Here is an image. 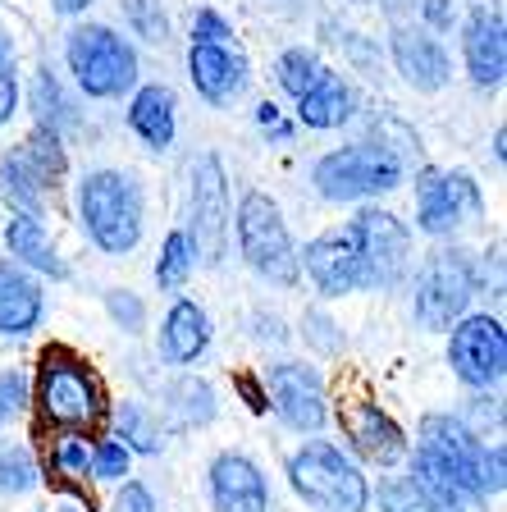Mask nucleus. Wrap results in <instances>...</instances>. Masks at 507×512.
<instances>
[{"label":"nucleus","mask_w":507,"mask_h":512,"mask_svg":"<svg viewBox=\"0 0 507 512\" xmlns=\"http://www.w3.org/2000/svg\"><path fill=\"white\" fill-rule=\"evenodd\" d=\"M78 224H83L87 243L106 256L138 252L147 234V192L133 170H87L78 179Z\"/></svg>","instance_id":"f257e3e1"},{"label":"nucleus","mask_w":507,"mask_h":512,"mask_svg":"<svg viewBox=\"0 0 507 512\" xmlns=\"http://www.w3.org/2000/svg\"><path fill=\"white\" fill-rule=\"evenodd\" d=\"M64 69L87 101H124L142 83V55L110 23H74L64 32Z\"/></svg>","instance_id":"f03ea898"},{"label":"nucleus","mask_w":507,"mask_h":512,"mask_svg":"<svg viewBox=\"0 0 507 512\" xmlns=\"http://www.w3.org/2000/svg\"><path fill=\"white\" fill-rule=\"evenodd\" d=\"M485 293L480 256L462 243H439L416 270L412 284V320L430 334H448Z\"/></svg>","instance_id":"7ed1b4c3"},{"label":"nucleus","mask_w":507,"mask_h":512,"mask_svg":"<svg viewBox=\"0 0 507 512\" xmlns=\"http://www.w3.org/2000/svg\"><path fill=\"white\" fill-rule=\"evenodd\" d=\"M288 485L311 512H370V480L352 453L329 439H307L288 453Z\"/></svg>","instance_id":"20e7f679"},{"label":"nucleus","mask_w":507,"mask_h":512,"mask_svg":"<svg viewBox=\"0 0 507 512\" xmlns=\"http://www.w3.org/2000/svg\"><path fill=\"white\" fill-rule=\"evenodd\" d=\"M402 179H407V165L370 138L325 151V156L311 165L316 192L334 206H366V202H375V197H384V192H398Z\"/></svg>","instance_id":"39448f33"},{"label":"nucleus","mask_w":507,"mask_h":512,"mask_svg":"<svg viewBox=\"0 0 507 512\" xmlns=\"http://www.w3.org/2000/svg\"><path fill=\"white\" fill-rule=\"evenodd\" d=\"M32 403L42 412L46 426L60 430H87L106 416V394L96 371L74 357L69 348H46L37 362V380H32Z\"/></svg>","instance_id":"423d86ee"},{"label":"nucleus","mask_w":507,"mask_h":512,"mask_svg":"<svg viewBox=\"0 0 507 512\" xmlns=\"http://www.w3.org/2000/svg\"><path fill=\"white\" fill-rule=\"evenodd\" d=\"M233 238H238V256L247 261L256 279L275 288H293L302 279L297 270V243L288 234V220L270 192H243V202L233 211Z\"/></svg>","instance_id":"0eeeda50"},{"label":"nucleus","mask_w":507,"mask_h":512,"mask_svg":"<svg viewBox=\"0 0 507 512\" xmlns=\"http://www.w3.org/2000/svg\"><path fill=\"white\" fill-rule=\"evenodd\" d=\"M485 224V192L466 170H416V229L434 243H462Z\"/></svg>","instance_id":"6e6552de"},{"label":"nucleus","mask_w":507,"mask_h":512,"mask_svg":"<svg viewBox=\"0 0 507 512\" xmlns=\"http://www.w3.org/2000/svg\"><path fill=\"white\" fill-rule=\"evenodd\" d=\"M348 234H352V243H357L366 288L393 293V288H402L412 279L416 238H412V229H407V220H398L393 211H380V206H361L348 220Z\"/></svg>","instance_id":"1a4fd4ad"},{"label":"nucleus","mask_w":507,"mask_h":512,"mask_svg":"<svg viewBox=\"0 0 507 512\" xmlns=\"http://www.w3.org/2000/svg\"><path fill=\"white\" fill-rule=\"evenodd\" d=\"M188 238L197 243V261L224 266L233 234V206H229V174L215 151H201L188 170Z\"/></svg>","instance_id":"9d476101"},{"label":"nucleus","mask_w":507,"mask_h":512,"mask_svg":"<svg viewBox=\"0 0 507 512\" xmlns=\"http://www.w3.org/2000/svg\"><path fill=\"white\" fill-rule=\"evenodd\" d=\"M416 453L444 471V476L453 480L457 490H462L466 499L476 503V508H480V503H489V499H485V485H480L485 439H480L476 430L466 426L462 416H453V412H430V416H421V426H416Z\"/></svg>","instance_id":"9b49d317"},{"label":"nucleus","mask_w":507,"mask_h":512,"mask_svg":"<svg viewBox=\"0 0 507 512\" xmlns=\"http://www.w3.org/2000/svg\"><path fill=\"white\" fill-rule=\"evenodd\" d=\"M448 366L453 380L471 394H494L507 375V334L489 311H466L448 330Z\"/></svg>","instance_id":"f8f14e48"},{"label":"nucleus","mask_w":507,"mask_h":512,"mask_svg":"<svg viewBox=\"0 0 507 512\" xmlns=\"http://www.w3.org/2000/svg\"><path fill=\"white\" fill-rule=\"evenodd\" d=\"M265 403L293 435H320L329 426V389L325 375L307 362H275L265 366Z\"/></svg>","instance_id":"ddd939ff"},{"label":"nucleus","mask_w":507,"mask_h":512,"mask_svg":"<svg viewBox=\"0 0 507 512\" xmlns=\"http://www.w3.org/2000/svg\"><path fill=\"white\" fill-rule=\"evenodd\" d=\"M188 78L206 106L224 110L233 101H243L252 87V60L233 42H188Z\"/></svg>","instance_id":"4468645a"},{"label":"nucleus","mask_w":507,"mask_h":512,"mask_svg":"<svg viewBox=\"0 0 507 512\" xmlns=\"http://www.w3.org/2000/svg\"><path fill=\"white\" fill-rule=\"evenodd\" d=\"M297 270L311 279L320 298H348V293H361L366 288V275H361V256L357 243H352L348 224L343 229H325L316 234L302 252H297Z\"/></svg>","instance_id":"2eb2a0df"},{"label":"nucleus","mask_w":507,"mask_h":512,"mask_svg":"<svg viewBox=\"0 0 507 512\" xmlns=\"http://www.w3.org/2000/svg\"><path fill=\"white\" fill-rule=\"evenodd\" d=\"M462 69L480 92H494L507 78V23L489 0H476L462 19Z\"/></svg>","instance_id":"dca6fc26"},{"label":"nucleus","mask_w":507,"mask_h":512,"mask_svg":"<svg viewBox=\"0 0 507 512\" xmlns=\"http://www.w3.org/2000/svg\"><path fill=\"white\" fill-rule=\"evenodd\" d=\"M389 55H393V69L402 74V83L421 96L444 92V87L453 83V55H448L444 42H439L430 28H421V23H393Z\"/></svg>","instance_id":"f3484780"},{"label":"nucleus","mask_w":507,"mask_h":512,"mask_svg":"<svg viewBox=\"0 0 507 512\" xmlns=\"http://www.w3.org/2000/svg\"><path fill=\"white\" fill-rule=\"evenodd\" d=\"M206 494L215 512H275L270 508V480L247 453L224 448L206 467Z\"/></svg>","instance_id":"a211bd4d"},{"label":"nucleus","mask_w":507,"mask_h":512,"mask_svg":"<svg viewBox=\"0 0 507 512\" xmlns=\"http://www.w3.org/2000/svg\"><path fill=\"white\" fill-rule=\"evenodd\" d=\"M348 444H352V458L366 462V467H380V471L407 462V453H412L402 426L380 403H370V398H361L348 412Z\"/></svg>","instance_id":"6ab92c4d"},{"label":"nucleus","mask_w":507,"mask_h":512,"mask_svg":"<svg viewBox=\"0 0 507 512\" xmlns=\"http://www.w3.org/2000/svg\"><path fill=\"white\" fill-rule=\"evenodd\" d=\"M215 339V325H211V311L201 307L192 298H174L160 320V334H156V352L165 366H197L206 352H211Z\"/></svg>","instance_id":"aec40b11"},{"label":"nucleus","mask_w":507,"mask_h":512,"mask_svg":"<svg viewBox=\"0 0 507 512\" xmlns=\"http://www.w3.org/2000/svg\"><path fill=\"white\" fill-rule=\"evenodd\" d=\"M46 316V288L32 270L0 261V339H32Z\"/></svg>","instance_id":"412c9836"},{"label":"nucleus","mask_w":507,"mask_h":512,"mask_svg":"<svg viewBox=\"0 0 507 512\" xmlns=\"http://www.w3.org/2000/svg\"><path fill=\"white\" fill-rule=\"evenodd\" d=\"M128 128L147 151H169L179 138V96L169 83H138L128 96Z\"/></svg>","instance_id":"4be33fe9"},{"label":"nucleus","mask_w":507,"mask_h":512,"mask_svg":"<svg viewBox=\"0 0 507 512\" xmlns=\"http://www.w3.org/2000/svg\"><path fill=\"white\" fill-rule=\"evenodd\" d=\"M5 247H10L14 266L32 270L37 279H55V284H64V279L74 275L69 261L60 256V247H55L51 234H46L42 215H14L10 211V224H5Z\"/></svg>","instance_id":"5701e85b"},{"label":"nucleus","mask_w":507,"mask_h":512,"mask_svg":"<svg viewBox=\"0 0 507 512\" xmlns=\"http://www.w3.org/2000/svg\"><path fill=\"white\" fill-rule=\"evenodd\" d=\"M293 106H297V124L302 128H311V133H334V128L357 119V87H352L343 74L325 69L320 83L311 87L307 96H297Z\"/></svg>","instance_id":"b1692460"},{"label":"nucleus","mask_w":507,"mask_h":512,"mask_svg":"<svg viewBox=\"0 0 507 512\" xmlns=\"http://www.w3.org/2000/svg\"><path fill=\"white\" fill-rule=\"evenodd\" d=\"M28 110L32 119H37V128H46V133H55V138H69L74 128H83V115H78L74 96L64 92L60 74H55L51 64H37L32 69V83H28Z\"/></svg>","instance_id":"393cba45"},{"label":"nucleus","mask_w":507,"mask_h":512,"mask_svg":"<svg viewBox=\"0 0 507 512\" xmlns=\"http://www.w3.org/2000/svg\"><path fill=\"white\" fill-rule=\"evenodd\" d=\"M165 412L179 421V426H211L215 416H220V394H215L211 380H201V375L183 371L165 384Z\"/></svg>","instance_id":"a878e982"},{"label":"nucleus","mask_w":507,"mask_h":512,"mask_svg":"<svg viewBox=\"0 0 507 512\" xmlns=\"http://www.w3.org/2000/svg\"><path fill=\"white\" fill-rule=\"evenodd\" d=\"M46 192L51 183L32 170V160L19 147L0 156V197L10 202L14 215H42L46 211Z\"/></svg>","instance_id":"bb28decb"},{"label":"nucleus","mask_w":507,"mask_h":512,"mask_svg":"<svg viewBox=\"0 0 507 512\" xmlns=\"http://www.w3.org/2000/svg\"><path fill=\"white\" fill-rule=\"evenodd\" d=\"M110 421H115V439L133 453V458H160L165 453V426H160V416L151 412L147 403H138V398H124V403H115V412H110Z\"/></svg>","instance_id":"cd10ccee"},{"label":"nucleus","mask_w":507,"mask_h":512,"mask_svg":"<svg viewBox=\"0 0 507 512\" xmlns=\"http://www.w3.org/2000/svg\"><path fill=\"white\" fill-rule=\"evenodd\" d=\"M329 64L320 60V51L316 46H284L279 51V60H275V83H279V92L284 96H307L311 87L320 83V74H325Z\"/></svg>","instance_id":"c85d7f7f"},{"label":"nucleus","mask_w":507,"mask_h":512,"mask_svg":"<svg viewBox=\"0 0 507 512\" xmlns=\"http://www.w3.org/2000/svg\"><path fill=\"white\" fill-rule=\"evenodd\" d=\"M151 275H156V284L165 288V293H179V288L197 275V243L188 238V229H169Z\"/></svg>","instance_id":"c756f323"},{"label":"nucleus","mask_w":507,"mask_h":512,"mask_svg":"<svg viewBox=\"0 0 507 512\" xmlns=\"http://www.w3.org/2000/svg\"><path fill=\"white\" fill-rule=\"evenodd\" d=\"M37 485H42V471H37L32 448L5 439L0 444V499H19V494H32Z\"/></svg>","instance_id":"7c9ffc66"},{"label":"nucleus","mask_w":507,"mask_h":512,"mask_svg":"<svg viewBox=\"0 0 507 512\" xmlns=\"http://www.w3.org/2000/svg\"><path fill=\"white\" fill-rule=\"evenodd\" d=\"M370 499H380V512H453L434 503L412 476H384L380 490H370Z\"/></svg>","instance_id":"2f4dec72"},{"label":"nucleus","mask_w":507,"mask_h":512,"mask_svg":"<svg viewBox=\"0 0 507 512\" xmlns=\"http://www.w3.org/2000/svg\"><path fill=\"white\" fill-rule=\"evenodd\" d=\"M19 151L32 160V170L42 174L51 188L69 174V151H64V138H55V133H46V128H32L28 142H23Z\"/></svg>","instance_id":"473e14b6"},{"label":"nucleus","mask_w":507,"mask_h":512,"mask_svg":"<svg viewBox=\"0 0 507 512\" xmlns=\"http://www.w3.org/2000/svg\"><path fill=\"white\" fill-rule=\"evenodd\" d=\"M51 467L60 471L64 480H87V467H92V444H87L83 430H64L51 448Z\"/></svg>","instance_id":"72a5a7b5"},{"label":"nucleus","mask_w":507,"mask_h":512,"mask_svg":"<svg viewBox=\"0 0 507 512\" xmlns=\"http://www.w3.org/2000/svg\"><path fill=\"white\" fill-rule=\"evenodd\" d=\"M302 339H307L311 352H320V357H338L343 352V330H338V320L329 316L325 307H307L302 311Z\"/></svg>","instance_id":"f704fd0d"},{"label":"nucleus","mask_w":507,"mask_h":512,"mask_svg":"<svg viewBox=\"0 0 507 512\" xmlns=\"http://www.w3.org/2000/svg\"><path fill=\"white\" fill-rule=\"evenodd\" d=\"M128 467H133V453H128L115 435H106V439H96L92 444V467H87L92 480H101V485H119V480L128 476Z\"/></svg>","instance_id":"c9c22d12"},{"label":"nucleus","mask_w":507,"mask_h":512,"mask_svg":"<svg viewBox=\"0 0 507 512\" xmlns=\"http://www.w3.org/2000/svg\"><path fill=\"white\" fill-rule=\"evenodd\" d=\"M119 5H124L128 28L138 32L142 42H151V46L169 42V19H165V10H160V0H119Z\"/></svg>","instance_id":"e433bc0d"},{"label":"nucleus","mask_w":507,"mask_h":512,"mask_svg":"<svg viewBox=\"0 0 507 512\" xmlns=\"http://www.w3.org/2000/svg\"><path fill=\"white\" fill-rule=\"evenodd\" d=\"M19 55H14V42L10 32H5V23H0V128L14 119V110H19Z\"/></svg>","instance_id":"4c0bfd02"},{"label":"nucleus","mask_w":507,"mask_h":512,"mask_svg":"<svg viewBox=\"0 0 507 512\" xmlns=\"http://www.w3.org/2000/svg\"><path fill=\"white\" fill-rule=\"evenodd\" d=\"M106 316L115 320V330H124V334L147 330V302H142L133 288H110L106 293Z\"/></svg>","instance_id":"58836bf2"},{"label":"nucleus","mask_w":507,"mask_h":512,"mask_svg":"<svg viewBox=\"0 0 507 512\" xmlns=\"http://www.w3.org/2000/svg\"><path fill=\"white\" fill-rule=\"evenodd\" d=\"M28 403H32V384H28V375H23L19 366L0 371V426L19 421V416L28 412Z\"/></svg>","instance_id":"ea45409f"},{"label":"nucleus","mask_w":507,"mask_h":512,"mask_svg":"<svg viewBox=\"0 0 507 512\" xmlns=\"http://www.w3.org/2000/svg\"><path fill=\"white\" fill-rule=\"evenodd\" d=\"M238 32H233V23L224 19L220 10H197L192 14V37L188 42H233Z\"/></svg>","instance_id":"a19ab883"},{"label":"nucleus","mask_w":507,"mask_h":512,"mask_svg":"<svg viewBox=\"0 0 507 512\" xmlns=\"http://www.w3.org/2000/svg\"><path fill=\"white\" fill-rule=\"evenodd\" d=\"M110 512H160L156 494H151V485H142V480H119V494L115 503H110Z\"/></svg>","instance_id":"79ce46f5"},{"label":"nucleus","mask_w":507,"mask_h":512,"mask_svg":"<svg viewBox=\"0 0 507 512\" xmlns=\"http://www.w3.org/2000/svg\"><path fill=\"white\" fill-rule=\"evenodd\" d=\"M256 128H261L270 142H293V133H297V128L284 119L279 101H261V106H256Z\"/></svg>","instance_id":"37998d69"},{"label":"nucleus","mask_w":507,"mask_h":512,"mask_svg":"<svg viewBox=\"0 0 507 512\" xmlns=\"http://www.w3.org/2000/svg\"><path fill=\"white\" fill-rule=\"evenodd\" d=\"M453 23H457L453 0H421V28H430L439 37V32H453Z\"/></svg>","instance_id":"c03bdc74"},{"label":"nucleus","mask_w":507,"mask_h":512,"mask_svg":"<svg viewBox=\"0 0 507 512\" xmlns=\"http://www.w3.org/2000/svg\"><path fill=\"white\" fill-rule=\"evenodd\" d=\"M252 339L256 343H288V330H284V320L275 316V311H256L252 316Z\"/></svg>","instance_id":"a18cd8bd"},{"label":"nucleus","mask_w":507,"mask_h":512,"mask_svg":"<svg viewBox=\"0 0 507 512\" xmlns=\"http://www.w3.org/2000/svg\"><path fill=\"white\" fill-rule=\"evenodd\" d=\"M96 0H51V10L60 14V19H78V14H87Z\"/></svg>","instance_id":"49530a36"},{"label":"nucleus","mask_w":507,"mask_h":512,"mask_svg":"<svg viewBox=\"0 0 507 512\" xmlns=\"http://www.w3.org/2000/svg\"><path fill=\"white\" fill-rule=\"evenodd\" d=\"M503 142H507V133H503V128H494V160H498V165H503Z\"/></svg>","instance_id":"de8ad7c7"},{"label":"nucleus","mask_w":507,"mask_h":512,"mask_svg":"<svg viewBox=\"0 0 507 512\" xmlns=\"http://www.w3.org/2000/svg\"><path fill=\"white\" fill-rule=\"evenodd\" d=\"M55 512H83V508H74V503H60V508H55Z\"/></svg>","instance_id":"09e8293b"},{"label":"nucleus","mask_w":507,"mask_h":512,"mask_svg":"<svg viewBox=\"0 0 507 512\" xmlns=\"http://www.w3.org/2000/svg\"><path fill=\"white\" fill-rule=\"evenodd\" d=\"M352 5H370V0H352Z\"/></svg>","instance_id":"8fccbe9b"}]
</instances>
